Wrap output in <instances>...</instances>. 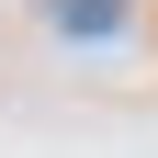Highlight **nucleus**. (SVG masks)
Segmentation results:
<instances>
[{
	"instance_id": "obj_1",
	"label": "nucleus",
	"mask_w": 158,
	"mask_h": 158,
	"mask_svg": "<svg viewBox=\"0 0 158 158\" xmlns=\"http://www.w3.org/2000/svg\"><path fill=\"white\" fill-rule=\"evenodd\" d=\"M56 34H124V0H45Z\"/></svg>"
}]
</instances>
